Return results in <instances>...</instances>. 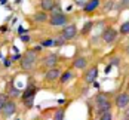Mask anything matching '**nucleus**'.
<instances>
[{"label": "nucleus", "mask_w": 129, "mask_h": 120, "mask_svg": "<svg viewBox=\"0 0 129 120\" xmlns=\"http://www.w3.org/2000/svg\"><path fill=\"white\" fill-rule=\"evenodd\" d=\"M52 45H53V40H43V42H42V46H45V48L52 46Z\"/></svg>", "instance_id": "nucleus-23"}, {"label": "nucleus", "mask_w": 129, "mask_h": 120, "mask_svg": "<svg viewBox=\"0 0 129 120\" xmlns=\"http://www.w3.org/2000/svg\"><path fill=\"white\" fill-rule=\"evenodd\" d=\"M64 43H65V40L62 39V37H61V39H56L55 42H53V45H56V46H62Z\"/></svg>", "instance_id": "nucleus-24"}, {"label": "nucleus", "mask_w": 129, "mask_h": 120, "mask_svg": "<svg viewBox=\"0 0 129 120\" xmlns=\"http://www.w3.org/2000/svg\"><path fill=\"white\" fill-rule=\"evenodd\" d=\"M119 64H120L119 58H111V65H119Z\"/></svg>", "instance_id": "nucleus-25"}, {"label": "nucleus", "mask_w": 129, "mask_h": 120, "mask_svg": "<svg viewBox=\"0 0 129 120\" xmlns=\"http://www.w3.org/2000/svg\"><path fill=\"white\" fill-rule=\"evenodd\" d=\"M56 62H58V56H56L55 53L48 55L46 58H43V64L46 67H52V68H53V65H56Z\"/></svg>", "instance_id": "nucleus-9"}, {"label": "nucleus", "mask_w": 129, "mask_h": 120, "mask_svg": "<svg viewBox=\"0 0 129 120\" xmlns=\"http://www.w3.org/2000/svg\"><path fill=\"white\" fill-rule=\"evenodd\" d=\"M96 76H98V70H96V67H93V68H90L89 71L86 73L85 82H86V83H93L95 79H96Z\"/></svg>", "instance_id": "nucleus-8"}, {"label": "nucleus", "mask_w": 129, "mask_h": 120, "mask_svg": "<svg viewBox=\"0 0 129 120\" xmlns=\"http://www.w3.org/2000/svg\"><path fill=\"white\" fill-rule=\"evenodd\" d=\"M15 111H16V104L12 102V101H8V102L5 104V107L2 108V113L5 114V117H11Z\"/></svg>", "instance_id": "nucleus-5"}, {"label": "nucleus", "mask_w": 129, "mask_h": 120, "mask_svg": "<svg viewBox=\"0 0 129 120\" xmlns=\"http://www.w3.org/2000/svg\"><path fill=\"white\" fill-rule=\"evenodd\" d=\"M55 8V0H42V9L43 11H52Z\"/></svg>", "instance_id": "nucleus-13"}, {"label": "nucleus", "mask_w": 129, "mask_h": 120, "mask_svg": "<svg viewBox=\"0 0 129 120\" xmlns=\"http://www.w3.org/2000/svg\"><path fill=\"white\" fill-rule=\"evenodd\" d=\"M49 22H51V25H53V27L64 25V24H67V16H65L64 13H59V15H52V18L49 19Z\"/></svg>", "instance_id": "nucleus-4"}, {"label": "nucleus", "mask_w": 129, "mask_h": 120, "mask_svg": "<svg viewBox=\"0 0 129 120\" xmlns=\"http://www.w3.org/2000/svg\"><path fill=\"white\" fill-rule=\"evenodd\" d=\"M98 6H100V0H89L85 5V12H93Z\"/></svg>", "instance_id": "nucleus-11"}, {"label": "nucleus", "mask_w": 129, "mask_h": 120, "mask_svg": "<svg viewBox=\"0 0 129 120\" xmlns=\"http://www.w3.org/2000/svg\"><path fill=\"white\" fill-rule=\"evenodd\" d=\"M59 74H61V71L58 70V68H51V70H48L46 71V74H45V77L48 80H55V79H58L59 77Z\"/></svg>", "instance_id": "nucleus-10"}, {"label": "nucleus", "mask_w": 129, "mask_h": 120, "mask_svg": "<svg viewBox=\"0 0 129 120\" xmlns=\"http://www.w3.org/2000/svg\"><path fill=\"white\" fill-rule=\"evenodd\" d=\"M120 33H122V34H128L129 33V21L123 22V24L120 25Z\"/></svg>", "instance_id": "nucleus-17"}, {"label": "nucleus", "mask_w": 129, "mask_h": 120, "mask_svg": "<svg viewBox=\"0 0 129 120\" xmlns=\"http://www.w3.org/2000/svg\"><path fill=\"white\" fill-rule=\"evenodd\" d=\"M110 70H111V65H107V67H105V70H104V73H105V74H108V73H110Z\"/></svg>", "instance_id": "nucleus-29"}, {"label": "nucleus", "mask_w": 129, "mask_h": 120, "mask_svg": "<svg viewBox=\"0 0 129 120\" xmlns=\"http://www.w3.org/2000/svg\"><path fill=\"white\" fill-rule=\"evenodd\" d=\"M61 13V8H53V12H52V15H59Z\"/></svg>", "instance_id": "nucleus-26"}, {"label": "nucleus", "mask_w": 129, "mask_h": 120, "mask_svg": "<svg viewBox=\"0 0 129 120\" xmlns=\"http://www.w3.org/2000/svg\"><path fill=\"white\" fill-rule=\"evenodd\" d=\"M73 77V74H71V71H65L64 74L61 76V83H67L68 80Z\"/></svg>", "instance_id": "nucleus-16"}, {"label": "nucleus", "mask_w": 129, "mask_h": 120, "mask_svg": "<svg viewBox=\"0 0 129 120\" xmlns=\"http://www.w3.org/2000/svg\"><path fill=\"white\" fill-rule=\"evenodd\" d=\"M95 107H96V113L101 116V114H104V113L110 111V108H111V102L108 101L107 95H104V93H98V95H96V99H95Z\"/></svg>", "instance_id": "nucleus-1"}, {"label": "nucleus", "mask_w": 129, "mask_h": 120, "mask_svg": "<svg viewBox=\"0 0 129 120\" xmlns=\"http://www.w3.org/2000/svg\"><path fill=\"white\" fill-rule=\"evenodd\" d=\"M86 65H88V62H86V59L85 58H76L74 59V67L76 68H80V70H83V68H86Z\"/></svg>", "instance_id": "nucleus-14"}, {"label": "nucleus", "mask_w": 129, "mask_h": 120, "mask_svg": "<svg viewBox=\"0 0 129 120\" xmlns=\"http://www.w3.org/2000/svg\"><path fill=\"white\" fill-rule=\"evenodd\" d=\"M128 5H129V0H122V2L119 3V6H117V9H119V11H120V9H125V8H126Z\"/></svg>", "instance_id": "nucleus-20"}, {"label": "nucleus", "mask_w": 129, "mask_h": 120, "mask_svg": "<svg viewBox=\"0 0 129 120\" xmlns=\"http://www.w3.org/2000/svg\"><path fill=\"white\" fill-rule=\"evenodd\" d=\"M125 120H129V119H125Z\"/></svg>", "instance_id": "nucleus-34"}, {"label": "nucleus", "mask_w": 129, "mask_h": 120, "mask_svg": "<svg viewBox=\"0 0 129 120\" xmlns=\"http://www.w3.org/2000/svg\"><path fill=\"white\" fill-rule=\"evenodd\" d=\"M53 120H64V111H62V110L55 111V114H53Z\"/></svg>", "instance_id": "nucleus-18"}, {"label": "nucleus", "mask_w": 129, "mask_h": 120, "mask_svg": "<svg viewBox=\"0 0 129 120\" xmlns=\"http://www.w3.org/2000/svg\"><path fill=\"white\" fill-rule=\"evenodd\" d=\"M76 34H77V27L74 25V24H70V25H67L62 30V34H61V37L64 40H71L76 37Z\"/></svg>", "instance_id": "nucleus-3"}, {"label": "nucleus", "mask_w": 129, "mask_h": 120, "mask_svg": "<svg viewBox=\"0 0 129 120\" xmlns=\"http://www.w3.org/2000/svg\"><path fill=\"white\" fill-rule=\"evenodd\" d=\"M5 65L9 67V65H11V61H9V59H6V61H5Z\"/></svg>", "instance_id": "nucleus-30"}, {"label": "nucleus", "mask_w": 129, "mask_h": 120, "mask_svg": "<svg viewBox=\"0 0 129 120\" xmlns=\"http://www.w3.org/2000/svg\"><path fill=\"white\" fill-rule=\"evenodd\" d=\"M92 25H93V22H88L86 25H85L83 28H82V34H86V33L89 31L90 28H92Z\"/></svg>", "instance_id": "nucleus-19"}, {"label": "nucleus", "mask_w": 129, "mask_h": 120, "mask_svg": "<svg viewBox=\"0 0 129 120\" xmlns=\"http://www.w3.org/2000/svg\"><path fill=\"white\" fill-rule=\"evenodd\" d=\"M11 95H12V96H18V95H19V91H16V89H11Z\"/></svg>", "instance_id": "nucleus-27"}, {"label": "nucleus", "mask_w": 129, "mask_h": 120, "mask_svg": "<svg viewBox=\"0 0 129 120\" xmlns=\"http://www.w3.org/2000/svg\"><path fill=\"white\" fill-rule=\"evenodd\" d=\"M129 104V95L126 92L120 93V95H117L116 98V105L119 107V108H126Z\"/></svg>", "instance_id": "nucleus-6"}, {"label": "nucleus", "mask_w": 129, "mask_h": 120, "mask_svg": "<svg viewBox=\"0 0 129 120\" xmlns=\"http://www.w3.org/2000/svg\"><path fill=\"white\" fill-rule=\"evenodd\" d=\"M36 59H37V56H36V52L34 51H28V52L24 53V56H22V59H21V67L24 68V70H30L33 64L36 62Z\"/></svg>", "instance_id": "nucleus-2"}, {"label": "nucleus", "mask_w": 129, "mask_h": 120, "mask_svg": "<svg viewBox=\"0 0 129 120\" xmlns=\"http://www.w3.org/2000/svg\"><path fill=\"white\" fill-rule=\"evenodd\" d=\"M40 49H42V48H40V46H36V48H34V52H39Z\"/></svg>", "instance_id": "nucleus-32"}, {"label": "nucleus", "mask_w": 129, "mask_h": 120, "mask_svg": "<svg viewBox=\"0 0 129 120\" xmlns=\"http://www.w3.org/2000/svg\"><path fill=\"white\" fill-rule=\"evenodd\" d=\"M117 37V31L116 30H113V28H107V30H104L103 33V39L104 42H107V43H111V42H114Z\"/></svg>", "instance_id": "nucleus-7"}, {"label": "nucleus", "mask_w": 129, "mask_h": 120, "mask_svg": "<svg viewBox=\"0 0 129 120\" xmlns=\"http://www.w3.org/2000/svg\"><path fill=\"white\" fill-rule=\"evenodd\" d=\"M126 52H128V53H129V48H128V49H126Z\"/></svg>", "instance_id": "nucleus-33"}, {"label": "nucleus", "mask_w": 129, "mask_h": 120, "mask_svg": "<svg viewBox=\"0 0 129 120\" xmlns=\"http://www.w3.org/2000/svg\"><path fill=\"white\" fill-rule=\"evenodd\" d=\"M34 21H37V22H45L46 19H48V16H46V13L45 12H39V13H36L34 16Z\"/></svg>", "instance_id": "nucleus-15"}, {"label": "nucleus", "mask_w": 129, "mask_h": 120, "mask_svg": "<svg viewBox=\"0 0 129 120\" xmlns=\"http://www.w3.org/2000/svg\"><path fill=\"white\" fill-rule=\"evenodd\" d=\"M36 92H37V89L36 88H33V86H30L27 91H24V95H22V99L24 101H27V99H30V98H33L34 95H36Z\"/></svg>", "instance_id": "nucleus-12"}, {"label": "nucleus", "mask_w": 129, "mask_h": 120, "mask_svg": "<svg viewBox=\"0 0 129 120\" xmlns=\"http://www.w3.org/2000/svg\"><path fill=\"white\" fill-rule=\"evenodd\" d=\"M100 120H113V117H111L110 111H107V113H104V114H101V119H100Z\"/></svg>", "instance_id": "nucleus-21"}, {"label": "nucleus", "mask_w": 129, "mask_h": 120, "mask_svg": "<svg viewBox=\"0 0 129 120\" xmlns=\"http://www.w3.org/2000/svg\"><path fill=\"white\" fill-rule=\"evenodd\" d=\"M19 39L22 40V42H28V40H30V37H28L27 34H21V37H19Z\"/></svg>", "instance_id": "nucleus-28"}, {"label": "nucleus", "mask_w": 129, "mask_h": 120, "mask_svg": "<svg viewBox=\"0 0 129 120\" xmlns=\"http://www.w3.org/2000/svg\"><path fill=\"white\" fill-rule=\"evenodd\" d=\"M125 116H126V119H129V108L125 111Z\"/></svg>", "instance_id": "nucleus-31"}, {"label": "nucleus", "mask_w": 129, "mask_h": 120, "mask_svg": "<svg viewBox=\"0 0 129 120\" xmlns=\"http://www.w3.org/2000/svg\"><path fill=\"white\" fill-rule=\"evenodd\" d=\"M8 102V99H6V95H0V110L5 107V104Z\"/></svg>", "instance_id": "nucleus-22"}]
</instances>
